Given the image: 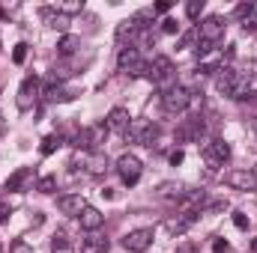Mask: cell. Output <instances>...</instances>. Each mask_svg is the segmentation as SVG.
Instances as JSON below:
<instances>
[{"label": "cell", "instance_id": "e575fe53", "mask_svg": "<svg viewBox=\"0 0 257 253\" xmlns=\"http://www.w3.org/2000/svg\"><path fill=\"white\" fill-rule=\"evenodd\" d=\"M9 253H33V248H30L27 242H15V244L9 248Z\"/></svg>", "mask_w": 257, "mask_h": 253}, {"label": "cell", "instance_id": "ac0fdd59", "mask_svg": "<svg viewBox=\"0 0 257 253\" xmlns=\"http://www.w3.org/2000/svg\"><path fill=\"white\" fill-rule=\"evenodd\" d=\"M111 250V242L99 232H90L84 242H81V253H108Z\"/></svg>", "mask_w": 257, "mask_h": 253}, {"label": "cell", "instance_id": "9a60e30c", "mask_svg": "<svg viewBox=\"0 0 257 253\" xmlns=\"http://www.w3.org/2000/svg\"><path fill=\"white\" fill-rule=\"evenodd\" d=\"M78 224H81V230H87V232H96V230L105 224V214H102L99 208H93V206H84V212L78 214Z\"/></svg>", "mask_w": 257, "mask_h": 253}, {"label": "cell", "instance_id": "30bf717a", "mask_svg": "<svg viewBox=\"0 0 257 253\" xmlns=\"http://www.w3.org/2000/svg\"><path fill=\"white\" fill-rule=\"evenodd\" d=\"M197 218H200V212H180V214H177V218H171L165 226H168V232L183 236V232H189L194 224H197Z\"/></svg>", "mask_w": 257, "mask_h": 253}, {"label": "cell", "instance_id": "d6986e66", "mask_svg": "<svg viewBox=\"0 0 257 253\" xmlns=\"http://www.w3.org/2000/svg\"><path fill=\"white\" fill-rule=\"evenodd\" d=\"M138 63H141V51H138L132 42H128V45H123V48H120V54H117V66H120L123 72H132Z\"/></svg>", "mask_w": 257, "mask_h": 253}, {"label": "cell", "instance_id": "4dcf8cb0", "mask_svg": "<svg viewBox=\"0 0 257 253\" xmlns=\"http://www.w3.org/2000/svg\"><path fill=\"white\" fill-rule=\"evenodd\" d=\"M162 33H168V36L180 33V24H177V18H165V21H162Z\"/></svg>", "mask_w": 257, "mask_h": 253}, {"label": "cell", "instance_id": "5bb4252c", "mask_svg": "<svg viewBox=\"0 0 257 253\" xmlns=\"http://www.w3.org/2000/svg\"><path fill=\"white\" fill-rule=\"evenodd\" d=\"M105 126H108V131H120V134H126L128 126H132V116H128L126 108H111V114H108V120H105Z\"/></svg>", "mask_w": 257, "mask_h": 253}, {"label": "cell", "instance_id": "8992f818", "mask_svg": "<svg viewBox=\"0 0 257 253\" xmlns=\"http://www.w3.org/2000/svg\"><path fill=\"white\" fill-rule=\"evenodd\" d=\"M117 173L123 176V182H126V185H138V179H141V173H144V164H141V158H138V155L123 152V155L117 158Z\"/></svg>", "mask_w": 257, "mask_h": 253}, {"label": "cell", "instance_id": "1f68e13d", "mask_svg": "<svg viewBox=\"0 0 257 253\" xmlns=\"http://www.w3.org/2000/svg\"><path fill=\"white\" fill-rule=\"evenodd\" d=\"M203 12V0H192V3H186V15L189 18H197Z\"/></svg>", "mask_w": 257, "mask_h": 253}, {"label": "cell", "instance_id": "277c9868", "mask_svg": "<svg viewBox=\"0 0 257 253\" xmlns=\"http://www.w3.org/2000/svg\"><path fill=\"white\" fill-rule=\"evenodd\" d=\"M224 18L221 15H209L197 24V42H206V45H218L221 36H224Z\"/></svg>", "mask_w": 257, "mask_h": 253}, {"label": "cell", "instance_id": "f546056e", "mask_svg": "<svg viewBox=\"0 0 257 253\" xmlns=\"http://www.w3.org/2000/svg\"><path fill=\"white\" fill-rule=\"evenodd\" d=\"M24 60H27V45H24V42H18V45H15V48H12V63H24Z\"/></svg>", "mask_w": 257, "mask_h": 253}, {"label": "cell", "instance_id": "3957f363", "mask_svg": "<svg viewBox=\"0 0 257 253\" xmlns=\"http://www.w3.org/2000/svg\"><path fill=\"white\" fill-rule=\"evenodd\" d=\"M162 108H165V114H183L186 108H192V92L177 84L162 92Z\"/></svg>", "mask_w": 257, "mask_h": 253}, {"label": "cell", "instance_id": "7c38bea8", "mask_svg": "<svg viewBox=\"0 0 257 253\" xmlns=\"http://www.w3.org/2000/svg\"><path fill=\"white\" fill-rule=\"evenodd\" d=\"M186 185L183 182H162L159 188H156V196L159 200H165V202H183V196H186Z\"/></svg>", "mask_w": 257, "mask_h": 253}, {"label": "cell", "instance_id": "ee69618b", "mask_svg": "<svg viewBox=\"0 0 257 253\" xmlns=\"http://www.w3.org/2000/svg\"><path fill=\"white\" fill-rule=\"evenodd\" d=\"M254 134H257V120H254Z\"/></svg>", "mask_w": 257, "mask_h": 253}, {"label": "cell", "instance_id": "83f0119b", "mask_svg": "<svg viewBox=\"0 0 257 253\" xmlns=\"http://www.w3.org/2000/svg\"><path fill=\"white\" fill-rule=\"evenodd\" d=\"M54 188H57V179H54V176H42L39 185H36V190H42V194H51Z\"/></svg>", "mask_w": 257, "mask_h": 253}, {"label": "cell", "instance_id": "484cf974", "mask_svg": "<svg viewBox=\"0 0 257 253\" xmlns=\"http://www.w3.org/2000/svg\"><path fill=\"white\" fill-rule=\"evenodd\" d=\"M27 176H30V167H21L18 173H12V176L6 179V190H18V188H21V182H24Z\"/></svg>", "mask_w": 257, "mask_h": 253}, {"label": "cell", "instance_id": "cb8c5ba5", "mask_svg": "<svg viewBox=\"0 0 257 253\" xmlns=\"http://www.w3.org/2000/svg\"><path fill=\"white\" fill-rule=\"evenodd\" d=\"M159 134H162V128H159V126H153V122H144L138 143H144V146H153V143L159 140Z\"/></svg>", "mask_w": 257, "mask_h": 253}, {"label": "cell", "instance_id": "6da1fadb", "mask_svg": "<svg viewBox=\"0 0 257 253\" xmlns=\"http://www.w3.org/2000/svg\"><path fill=\"white\" fill-rule=\"evenodd\" d=\"M150 80L153 84H159V90L165 92V90H171V86H177V68L171 63V57H153L150 60Z\"/></svg>", "mask_w": 257, "mask_h": 253}, {"label": "cell", "instance_id": "f35d334b", "mask_svg": "<svg viewBox=\"0 0 257 253\" xmlns=\"http://www.w3.org/2000/svg\"><path fill=\"white\" fill-rule=\"evenodd\" d=\"M177 253H194V244H189V242H183V244L177 248Z\"/></svg>", "mask_w": 257, "mask_h": 253}, {"label": "cell", "instance_id": "4fadbf2b", "mask_svg": "<svg viewBox=\"0 0 257 253\" xmlns=\"http://www.w3.org/2000/svg\"><path fill=\"white\" fill-rule=\"evenodd\" d=\"M84 196L81 194H63V196H57V208L63 212V214H69V218H78L81 212H84Z\"/></svg>", "mask_w": 257, "mask_h": 253}, {"label": "cell", "instance_id": "60d3db41", "mask_svg": "<svg viewBox=\"0 0 257 253\" xmlns=\"http://www.w3.org/2000/svg\"><path fill=\"white\" fill-rule=\"evenodd\" d=\"M3 131H6V120H3V114H0V137H3Z\"/></svg>", "mask_w": 257, "mask_h": 253}, {"label": "cell", "instance_id": "2e32d148", "mask_svg": "<svg viewBox=\"0 0 257 253\" xmlns=\"http://www.w3.org/2000/svg\"><path fill=\"white\" fill-rule=\"evenodd\" d=\"M42 18H45V24L48 27H54V30H60L66 36V30H69V15H63L60 9H54V6H42V12H39Z\"/></svg>", "mask_w": 257, "mask_h": 253}, {"label": "cell", "instance_id": "74e56055", "mask_svg": "<svg viewBox=\"0 0 257 253\" xmlns=\"http://www.w3.org/2000/svg\"><path fill=\"white\" fill-rule=\"evenodd\" d=\"M194 39H197V30H192V33H186V36L180 39V45H183V48H189V45H192Z\"/></svg>", "mask_w": 257, "mask_h": 253}, {"label": "cell", "instance_id": "44dd1931", "mask_svg": "<svg viewBox=\"0 0 257 253\" xmlns=\"http://www.w3.org/2000/svg\"><path fill=\"white\" fill-rule=\"evenodd\" d=\"M84 170H87L90 176H102V173L108 170V158H105L102 152H90V155L84 158Z\"/></svg>", "mask_w": 257, "mask_h": 253}, {"label": "cell", "instance_id": "7a4b0ae2", "mask_svg": "<svg viewBox=\"0 0 257 253\" xmlns=\"http://www.w3.org/2000/svg\"><path fill=\"white\" fill-rule=\"evenodd\" d=\"M200 152H203L209 167H218L230 158V143L221 140V137H206V140H200Z\"/></svg>", "mask_w": 257, "mask_h": 253}, {"label": "cell", "instance_id": "ffe728a7", "mask_svg": "<svg viewBox=\"0 0 257 253\" xmlns=\"http://www.w3.org/2000/svg\"><path fill=\"white\" fill-rule=\"evenodd\" d=\"M42 96H45V102H51V104H54V102H72V98H75L72 90H66L63 84H51V80H48V86L42 90Z\"/></svg>", "mask_w": 257, "mask_h": 253}, {"label": "cell", "instance_id": "b9f144b4", "mask_svg": "<svg viewBox=\"0 0 257 253\" xmlns=\"http://www.w3.org/2000/svg\"><path fill=\"white\" fill-rule=\"evenodd\" d=\"M251 250H254V253H257V238H254V242H251Z\"/></svg>", "mask_w": 257, "mask_h": 253}, {"label": "cell", "instance_id": "52a82bcc", "mask_svg": "<svg viewBox=\"0 0 257 253\" xmlns=\"http://www.w3.org/2000/svg\"><path fill=\"white\" fill-rule=\"evenodd\" d=\"M153 238H156V236H153L150 226H144V230H132V232L123 236V248H126L128 253H144V250H150Z\"/></svg>", "mask_w": 257, "mask_h": 253}, {"label": "cell", "instance_id": "9c48e42d", "mask_svg": "<svg viewBox=\"0 0 257 253\" xmlns=\"http://www.w3.org/2000/svg\"><path fill=\"white\" fill-rule=\"evenodd\" d=\"M224 182L236 190H257V179H254L251 170H230V173L224 176Z\"/></svg>", "mask_w": 257, "mask_h": 253}, {"label": "cell", "instance_id": "ab89813d", "mask_svg": "<svg viewBox=\"0 0 257 253\" xmlns=\"http://www.w3.org/2000/svg\"><path fill=\"white\" fill-rule=\"evenodd\" d=\"M6 214H9V208H6V206L0 202V224H6Z\"/></svg>", "mask_w": 257, "mask_h": 253}, {"label": "cell", "instance_id": "4316f807", "mask_svg": "<svg viewBox=\"0 0 257 253\" xmlns=\"http://www.w3.org/2000/svg\"><path fill=\"white\" fill-rule=\"evenodd\" d=\"M57 146H60V134H48V137L42 140V146H39V152H42V155H51V152H54Z\"/></svg>", "mask_w": 257, "mask_h": 253}, {"label": "cell", "instance_id": "e0dca14e", "mask_svg": "<svg viewBox=\"0 0 257 253\" xmlns=\"http://www.w3.org/2000/svg\"><path fill=\"white\" fill-rule=\"evenodd\" d=\"M233 84H236V68L221 66V68L215 72V86H218V92H221V96H230V92H233Z\"/></svg>", "mask_w": 257, "mask_h": 253}, {"label": "cell", "instance_id": "f1b7e54d", "mask_svg": "<svg viewBox=\"0 0 257 253\" xmlns=\"http://www.w3.org/2000/svg\"><path fill=\"white\" fill-rule=\"evenodd\" d=\"M51 253H75L69 248V242H66L63 236H54V244H51Z\"/></svg>", "mask_w": 257, "mask_h": 253}, {"label": "cell", "instance_id": "7bdbcfd3", "mask_svg": "<svg viewBox=\"0 0 257 253\" xmlns=\"http://www.w3.org/2000/svg\"><path fill=\"white\" fill-rule=\"evenodd\" d=\"M251 173H254V179H257V164H254V167H251Z\"/></svg>", "mask_w": 257, "mask_h": 253}, {"label": "cell", "instance_id": "d590c367", "mask_svg": "<svg viewBox=\"0 0 257 253\" xmlns=\"http://www.w3.org/2000/svg\"><path fill=\"white\" fill-rule=\"evenodd\" d=\"M227 248H230V244H227L224 238H215V242H212V253H227Z\"/></svg>", "mask_w": 257, "mask_h": 253}, {"label": "cell", "instance_id": "d4e9b609", "mask_svg": "<svg viewBox=\"0 0 257 253\" xmlns=\"http://www.w3.org/2000/svg\"><path fill=\"white\" fill-rule=\"evenodd\" d=\"M138 30H141L138 21H135V18H126V21H120V27H117V39H120V42H126V36L128 39H135Z\"/></svg>", "mask_w": 257, "mask_h": 253}, {"label": "cell", "instance_id": "8fae6325", "mask_svg": "<svg viewBox=\"0 0 257 253\" xmlns=\"http://www.w3.org/2000/svg\"><path fill=\"white\" fill-rule=\"evenodd\" d=\"M224 66V54L218 51V48H212V51H206V54H197V68H200V74H212V72H218Z\"/></svg>", "mask_w": 257, "mask_h": 253}, {"label": "cell", "instance_id": "ba28073f", "mask_svg": "<svg viewBox=\"0 0 257 253\" xmlns=\"http://www.w3.org/2000/svg\"><path fill=\"white\" fill-rule=\"evenodd\" d=\"M108 134H111V131H108V126H105V122L90 126L87 131H81V134L75 137V146H87V149H93V152H96V149L108 140Z\"/></svg>", "mask_w": 257, "mask_h": 253}, {"label": "cell", "instance_id": "7402d4cb", "mask_svg": "<svg viewBox=\"0 0 257 253\" xmlns=\"http://www.w3.org/2000/svg\"><path fill=\"white\" fill-rule=\"evenodd\" d=\"M78 48H81V39H78V36H72V33H66V36L57 39V54H60V57H72Z\"/></svg>", "mask_w": 257, "mask_h": 253}, {"label": "cell", "instance_id": "836d02e7", "mask_svg": "<svg viewBox=\"0 0 257 253\" xmlns=\"http://www.w3.org/2000/svg\"><path fill=\"white\" fill-rule=\"evenodd\" d=\"M168 161H171V164L177 167V164H183V161H186V152H183V149H174V152L168 155Z\"/></svg>", "mask_w": 257, "mask_h": 253}, {"label": "cell", "instance_id": "603a6c76", "mask_svg": "<svg viewBox=\"0 0 257 253\" xmlns=\"http://www.w3.org/2000/svg\"><path fill=\"white\" fill-rule=\"evenodd\" d=\"M236 15L242 18L245 30H257V3H242V6L236 9Z\"/></svg>", "mask_w": 257, "mask_h": 253}, {"label": "cell", "instance_id": "8d00e7d4", "mask_svg": "<svg viewBox=\"0 0 257 253\" xmlns=\"http://www.w3.org/2000/svg\"><path fill=\"white\" fill-rule=\"evenodd\" d=\"M165 12H171V3H168V0H162V3L153 6V15H165Z\"/></svg>", "mask_w": 257, "mask_h": 253}, {"label": "cell", "instance_id": "d6a6232c", "mask_svg": "<svg viewBox=\"0 0 257 253\" xmlns=\"http://www.w3.org/2000/svg\"><path fill=\"white\" fill-rule=\"evenodd\" d=\"M233 226H236V230H248V218H245L242 212H233Z\"/></svg>", "mask_w": 257, "mask_h": 253}, {"label": "cell", "instance_id": "5b68a950", "mask_svg": "<svg viewBox=\"0 0 257 253\" xmlns=\"http://www.w3.org/2000/svg\"><path fill=\"white\" fill-rule=\"evenodd\" d=\"M39 96H42L39 78H36V74H27V78L21 80V86H18V98H15L18 110H30V108H33V102H36Z\"/></svg>", "mask_w": 257, "mask_h": 253}]
</instances>
